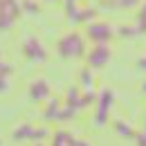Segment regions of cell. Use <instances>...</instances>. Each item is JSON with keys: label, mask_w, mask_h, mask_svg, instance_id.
Returning <instances> with one entry per match:
<instances>
[{"label": "cell", "mask_w": 146, "mask_h": 146, "mask_svg": "<svg viewBox=\"0 0 146 146\" xmlns=\"http://www.w3.org/2000/svg\"><path fill=\"white\" fill-rule=\"evenodd\" d=\"M45 2H56V0H45Z\"/></svg>", "instance_id": "cell-17"}, {"label": "cell", "mask_w": 146, "mask_h": 146, "mask_svg": "<svg viewBox=\"0 0 146 146\" xmlns=\"http://www.w3.org/2000/svg\"><path fill=\"white\" fill-rule=\"evenodd\" d=\"M36 146H43V144H36Z\"/></svg>", "instance_id": "cell-19"}, {"label": "cell", "mask_w": 146, "mask_h": 146, "mask_svg": "<svg viewBox=\"0 0 146 146\" xmlns=\"http://www.w3.org/2000/svg\"><path fill=\"white\" fill-rule=\"evenodd\" d=\"M137 146H146V130H144V135H139V144Z\"/></svg>", "instance_id": "cell-15"}, {"label": "cell", "mask_w": 146, "mask_h": 146, "mask_svg": "<svg viewBox=\"0 0 146 146\" xmlns=\"http://www.w3.org/2000/svg\"><path fill=\"white\" fill-rule=\"evenodd\" d=\"M23 54H25L27 61H34V63L47 61V50H45V45L40 43V38H36V36H29L23 43Z\"/></svg>", "instance_id": "cell-3"}, {"label": "cell", "mask_w": 146, "mask_h": 146, "mask_svg": "<svg viewBox=\"0 0 146 146\" xmlns=\"http://www.w3.org/2000/svg\"><path fill=\"white\" fill-rule=\"evenodd\" d=\"M135 32H137V29H133V27H121V29H119V34H121V36H126V38L135 36Z\"/></svg>", "instance_id": "cell-13"}, {"label": "cell", "mask_w": 146, "mask_h": 146, "mask_svg": "<svg viewBox=\"0 0 146 146\" xmlns=\"http://www.w3.org/2000/svg\"><path fill=\"white\" fill-rule=\"evenodd\" d=\"M0 61H2V54H0Z\"/></svg>", "instance_id": "cell-18"}, {"label": "cell", "mask_w": 146, "mask_h": 146, "mask_svg": "<svg viewBox=\"0 0 146 146\" xmlns=\"http://www.w3.org/2000/svg\"><path fill=\"white\" fill-rule=\"evenodd\" d=\"M81 83H83V88H92V83H94V79H92V68L88 70H83L81 72Z\"/></svg>", "instance_id": "cell-12"}, {"label": "cell", "mask_w": 146, "mask_h": 146, "mask_svg": "<svg viewBox=\"0 0 146 146\" xmlns=\"http://www.w3.org/2000/svg\"><path fill=\"white\" fill-rule=\"evenodd\" d=\"M58 112H61V101H58V99H52V101L47 104L45 112H43V117H45V121H50V119H58Z\"/></svg>", "instance_id": "cell-9"}, {"label": "cell", "mask_w": 146, "mask_h": 146, "mask_svg": "<svg viewBox=\"0 0 146 146\" xmlns=\"http://www.w3.org/2000/svg\"><path fill=\"white\" fill-rule=\"evenodd\" d=\"M112 99H115V94H112L110 88H106V90L99 94V108H97V124H99V126H104V124H106V119H108Z\"/></svg>", "instance_id": "cell-7"}, {"label": "cell", "mask_w": 146, "mask_h": 146, "mask_svg": "<svg viewBox=\"0 0 146 146\" xmlns=\"http://www.w3.org/2000/svg\"><path fill=\"white\" fill-rule=\"evenodd\" d=\"M115 130L119 135H124V137H135V130L128 126V124H124V121H115Z\"/></svg>", "instance_id": "cell-10"}, {"label": "cell", "mask_w": 146, "mask_h": 146, "mask_svg": "<svg viewBox=\"0 0 146 146\" xmlns=\"http://www.w3.org/2000/svg\"><path fill=\"white\" fill-rule=\"evenodd\" d=\"M88 38L94 43H106L112 38V27L108 23H90L88 25Z\"/></svg>", "instance_id": "cell-6"}, {"label": "cell", "mask_w": 146, "mask_h": 146, "mask_svg": "<svg viewBox=\"0 0 146 146\" xmlns=\"http://www.w3.org/2000/svg\"><path fill=\"white\" fill-rule=\"evenodd\" d=\"M0 146H2V142H0Z\"/></svg>", "instance_id": "cell-20"}, {"label": "cell", "mask_w": 146, "mask_h": 146, "mask_svg": "<svg viewBox=\"0 0 146 146\" xmlns=\"http://www.w3.org/2000/svg\"><path fill=\"white\" fill-rule=\"evenodd\" d=\"M50 83L45 81V79H36V81H32L29 83V99L32 101H43V99H47L50 97Z\"/></svg>", "instance_id": "cell-8"}, {"label": "cell", "mask_w": 146, "mask_h": 146, "mask_svg": "<svg viewBox=\"0 0 146 146\" xmlns=\"http://www.w3.org/2000/svg\"><path fill=\"white\" fill-rule=\"evenodd\" d=\"M56 52L61 58H79V56L86 54V40L79 32H70L58 40Z\"/></svg>", "instance_id": "cell-1"}, {"label": "cell", "mask_w": 146, "mask_h": 146, "mask_svg": "<svg viewBox=\"0 0 146 146\" xmlns=\"http://www.w3.org/2000/svg\"><path fill=\"white\" fill-rule=\"evenodd\" d=\"M137 68H142V70H146V56H144V58H139V61H137Z\"/></svg>", "instance_id": "cell-14"}, {"label": "cell", "mask_w": 146, "mask_h": 146, "mask_svg": "<svg viewBox=\"0 0 146 146\" xmlns=\"http://www.w3.org/2000/svg\"><path fill=\"white\" fill-rule=\"evenodd\" d=\"M20 0H0V29H9L20 16Z\"/></svg>", "instance_id": "cell-2"}, {"label": "cell", "mask_w": 146, "mask_h": 146, "mask_svg": "<svg viewBox=\"0 0 146 146\" xmlns=\"http://www.w3.org/2000/svg\"><path fill=\"white\" fill-rule=\"evenodd\" d=\"M20 9L27 14H38V2L36 0H20Z\"/></svg>", "instance_id": "cell-11"}, {"label": "cell", "mask_w": 146, "mask_h": 146, "mask_svg": "<svg viewBox=\"0 0 146 146\" xmlns=\"http://www.w3.org/2000/svg\"><path fill=\"white\" fill-rule=\"evenodd\" d=\"M47 135H50L47 128H34L32 124H20V126L11 133V137H14L16 142H25V139H29V142H40V139H45Z\"/></svg>", "instance_id": "cell-4"}, {"label": "cell", "mask_w": 146, "mask_h": 146, "mask_svg": "<svg viewBox=\"0 0 146 146\" xmlns=\"http://www.w3.org/2000/svg\"><path fill=\"white\" fill-rule=\"evenodd\" d=\"M108 61H110V47L106 43H97L90 52H88V65H90L92 70L104 68Z\"/></svg>", "instance_id": "cell-5"}, {"label": "cell", "mask_w": 146, "mask_h": 146, "mask_svg": "<svg viewBox=\"0 0 146 146\" xmlns=\"http://www.w3.org/2000/svg\"><path fill=\"white\" fill-rule=\"evenodd\" d=\"M142 90H144V92H146V83H144V86H142Z\"/></svg>", "instance_id": "cell-16"}]
</instances>
